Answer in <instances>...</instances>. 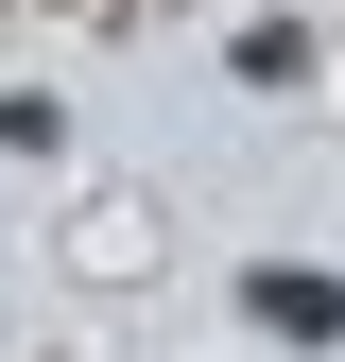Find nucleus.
I'll return each instance as SVG.
<instances>
[{
    "label": "nucleus",
    "mask_w": 345,
    "mask_h": 362,
    "mask_svg": "<svg viewBox=\"0 0 345 362\" xmlns=\"http://www.w3.org/2000/svg\"><path fill=\"white\" fill-rule=\"evenodd\" d=\"M259 328H276V345H345V293L328 276H259Z\"/></svg>",
    "instance_id": "1"
}]
</instances>
